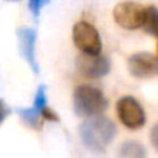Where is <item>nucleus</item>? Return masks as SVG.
<instances>
[{
    "instance_id": "obj_8",
    "label": "nucleus",
    "mask_w": 158,
    "mask_h": 158,
    "mask_svg": "<svg viewBox=\"0 0 158 158\" xmlns=\"http://www.w3.org/2000/svg\"><path fill=\"white\" fill-rule=\"evenodd\" d=\"M46 109V86L42 85L37 89L34 105L31 107H17V114L23 120V123L34 129H42V120H43V110Z\"/></svg>"
},
{
    "instance_id": "obj_14",
    "label": "nucleus",
    "mask_w": 158,
    "mask_h": 158,
    "mask_svg": "<svg viewBox=\"0 0 158 158\" xmlns=\"http://www.w3.org/2000/svg\"><path fill=\"white\" fill-rule=\"evenodd\" d=\"M9 112H11V109H9V107H8V105H6V103L0 98V124L6 120V117L9 115Z\"/></svg>"
},
{
    "instance_id": "obj_3",
    "label": "nucleus",
    "mask_w": 158,
    "mask_h": 158,
    "mask_svg": "<svg viewBox=\"0 0 158 158\" xmlns=\"http://www.w3.org/2000/svg\"><path fill=\"white\" fill-rule=\"evenodd\" d=\"M74 45L86 55H100L102 54V39L98 31L88 22H78L72 28Z\"/></svg>"
},
{
    "instance_id": "obj_17",
    "label": "nucleus",
    "mask_w": 158,
    "mask_h": 158,
    "mask_svg": "<svg viewBox=\"0 0 158 158\" xmlns=\"http://www.w3.org/2000/svg\"><path fill=\"white\" fill-rule=\"evenodd\" d=\"M157 57H158V45H157Z\"/></svg>"
},
{
    "instance_id": "obj_1",
    "label": "nucleus",
    "mask_w": 158,
    "mask_h": 158,
    "mask_svg": "<svg viewBox=\"0 0 158 158\" xmlns=\"http://www.w3.org/2000/svg\"><path fill=\"white\" fill-rule=\"evenodd\" d=\"M115 132H117L115 124L107 117H103V115L88 118L86 121L80 124V129H78L83 144L88 149H92L97 152L105 151L112 143Z\"/></svg>"
},
{
    "instance_id": "obj_7",
    "label": "nucleus",
    "mask_w": 158,
    "mask_h": 158,
    "mask_svg": "<svg viewBox=\"0 0 158 158\" xmlns=\"http://www.w3.org/2000/svg\"><path fill=\"white\" fill-rule=\"evenodd\" d=\"M127 68L135 78H154L158 75V57L149 52L132 54L127 60Z\"/></svg>"
},
{
    "instance_id": "obj_9",
    "label": "nucleus",
    "mask_w": 158,
    "mask_h": 158,
    "mask_svg": "<svg viewBox=\"0 0 158 158\" xmlns=\"http://www.w3.org/2000/svg\"><path fill=\"white\" fill-rule=\"evenodd\" d=\"M35 40H37V31L34 28H19L17 29V42H19L20 55L29 64L32 72L39 74V64L35 58Z\"/></svg>"
},
{
    "instance_id": "obj_11",
    "label": "nucleus",
    "mask_w": 158,
    "mask_h": 158,
    "mask_svg": "<svg viewBox=\"0 0 158 158\" xmlns=\"http://www.w3.org/2000/svg\"><path fill=\"white\" fill-rule=\"evenodd\" d=\"M143 29L148 34L158 37V8H155V6H146V15H144Z\"/></svg>"
},
{
    "instance_id": "obj_10",
    "label": "nucleus",
    "mask_w": 158,
    "mask_h": 158,
    "mask_svg": "<svg viewBox=\"0 0 158 158\" xmlns=\"http://www.w3.org/2000/svg\"><path fill=\"white\" fill-rule=\"evenodd\" d=\"M118 158H148L146 149L138 141H124L118 149Z\"/></svg>"
},
{
    "instance_id": "obj_4",
    "label": "nucleus",
    "mask_w": 158,
    "mask_h": 158,
    "mask_svg": "<svg viewBox=\"0 0 158 158\" xmlns=\"http://www.w3.org/2000/svg\"><path fill=\"white\" fill-rule=\"evenodd\" d=\"M112 15L118 26L134 31V29L143 28L146 8L137 2H121L114 8Z\"/></svg>"
},
{
    "instance_id": "obj_15",
    "label": "nucleus",
    "mask_w": 158,
    "mask_h": 158,
    "mask_svg": "<svg viewBox=\"0 0 158 158\" xmlns=\"http://www.w3.org/2000/svg\"><path fill=\"white\" fill-rule=\"evenodd\" d=\"M151 141H152V146L157 149V152H158V123L151 131Z\"/></svg>"
},
{
    "instance_id": "obj_13",
    "label": "nucleus",
    "mask_w": 158,
    "mask_h": 158,
    "mask_svg": "<svg viewBox=\"0 0 158 158\" xmlns=\"http://www.w3.org/2000/svg\"><path fill=\"white\" fill-rule=\"evenodd\" d=\"M43 120H48V121H55V123H58V121H60L58 115L54 112L52 109H49L48 106H46V109L43 110Z\"/></svg>"
},
{
    "instance_id": "obj_5",
    "label": "nucleus",
    "mask_w": 158,
    "mask_h": 158,
    "mask_svg": "<svg viewBox=\"0 0 158 158\" xmlns=\"http://www.w3.org/2000/svg\"><path fill=\"white\" fill-rule=\"evenodd\" d=\"M117 115L120 121L132 131L141 129L146 123V114L143 106L138 103V100H135L131 95L121 97L117 102Z\"/></svg>"
},
{
    "instance_id": "obj_2",
    "label": "nucleus",
    "mask_w": 158,
    "mask_h": 158,
    "mask_svg": "<svg viewBox=\"0 0 158 158\" xmlns=\"http://www.w3.org/2000/svg\"><path fill=\"white\" fill-rule=\"evenodd\" d=\"M107 107V100L102 89L89 85H80L74 89V112L78 117H98Z\"/></svg>"
},
{
    "instance_id": "obj_6",
    "label": "nucleus",
    "mask_w": 158,
    "mask_h": 158,
    "mask_svg": "<svg viewBox=\"0 0 158 158\" xmlns=\"http://www.w3.org/2000/svg\"><path fill=\"white\" fill-rule=\"evenodd\" d=\"M77 69L86 78H100L109 74L110 61L106 55H86L80 54L77 57Z\"/></svg>"
},
{
    "instance_id": "obj_12",
    "label": "nucleus",
    "mask_w": 158,
    "mask_h": 158,
    "mask_svg": "<svg viewBox=\"0 0 158 158\" xmlns=\"http://www.w3.org/2000/svg\"><path fill=\"white\" fill-rule=\"evenodd\" d=\"M48 3H49V0H29L28 6H29V11L32 12V15L37 19V17L40 15L42 8H43L45 5H48Z\"/></svg>"
},
{
    "instance_id": "obj_16",
    "label": "nucleus",
    "mask_w": 158,
    "mask_h": 158,
    "mask_svg": "<svg viewBox=\"0 0 158 158\" xmlns=\"http://www.w3.org/2000/svg\"><path fill=\"white\" fill-rule=\"evenodd\" d=\"M6 2H20V0H6Z\"/></svg>"
}]
</instances>
